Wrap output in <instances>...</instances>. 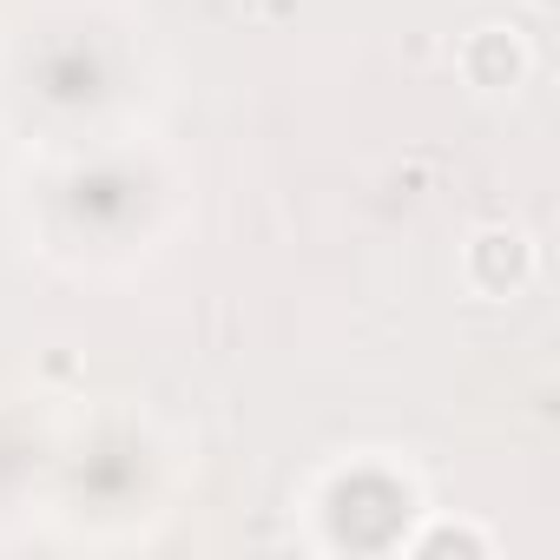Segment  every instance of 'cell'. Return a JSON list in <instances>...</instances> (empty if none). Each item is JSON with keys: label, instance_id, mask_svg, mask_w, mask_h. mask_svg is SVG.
<instances>
[{"label": "cell", "instance_id": "6da1fadb", "mask_svg": "<svg viewBox=\"0 0 560 560\" xmlns=\"http://www.w3.org/2000/svg\"><path fill=\"white\" fill-rule=\"evenodd\" d=\"M462 264H468V284H475L481 298H514L527 277H534V250H527V237H521V231H508V224L475 231Z\"/></svg>", "mask_w": 560, "mask_h": 560}, {"label": "cell", "instance_id": "7a4b0ae2", "mask_svg": "<svg viewBox=\"0 0 560 560\" xmlns=\"http://www.w3.org/2000/svg\"><path fill=\"white\" fill-rule=\"evenodd\" d=\"M462 73H468V86H481V93L521 86V73H527L521 34H514V27H475V34L462 40Z\"/></svg>", "mask_w": 560, "mask_h": 560}, {"label": "cell", "instance_id": "3957f363", "mask_svg": "<svg viewBox=\"0 0 560 560\" xmlns=\"http://www.w3.org/2000/svg\"><path fill=\"white\" fill-rule=\"evenodd\" d=\"M442 547H468V553H488V534H468V527H442L422 540V553H442Z\"/></svg>", "mask_w": 560, "mask_h": 560}]
</instances>
